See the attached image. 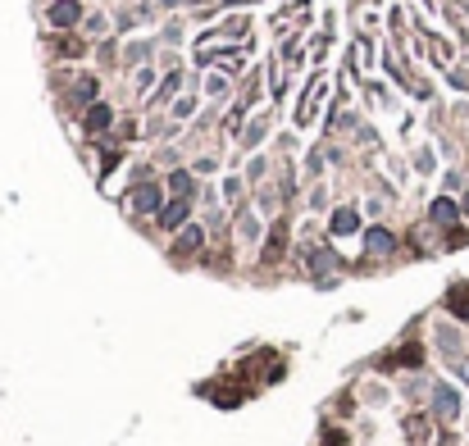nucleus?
I'll use <instances>...</instances> for the list:
<instances>
[{
	"mask_svg": "<svg viewBox=\"0 0 469 446\" xmlns=\"http://www.w3.org/2000/svg\"><path fill=\"white\" fill-rule=\"evenodd\" d=\"M433 405H437V414H442V419H456V410H460V401H456V392H451V387H437Z\"/></svg>",
	"mask_w": 469,
	"mask_h": 446,
	"instance_id": "nucleus-1",
	"label": "nucleus"
},
{
	"mask_svg": "<svg viewBox=\"0 0 469 446\" xmlns=\"http://www.w3.org/2000/svg\"><path fill=\"white\" fill-rule=\"evenodd\" d=\"M451 310H456L460 319H469V292H465V287H456V292H451Z\"/></svg>",
	"mask_w": 469,
	"mask_h": 446,
	"instance_id": "nucleus-2",
	"label": "nucleus"
},
{
	"mask_svg": "<svg viewBox=\"0 0 469 446\" xmlns=\"http://www.w3.org/2000/svg\"><path fill=\"white\" fill-rule=\"evenodd\" d=\"M433 219H437V223H451V219H456V205H451V201H437V205H433Z\"/></svg>",
	"mask_w": 469,
	"mask_h": 446,
	"instance_id": "nucleus-3",
	"label": "nucleus"
},
{
	"mask_svg": "<svg viewBox=\"0 0 469 446\" xmlns=\"http://www.w3.org/2000/svg\"><path fill=\"white\" fill-rule=\"evenodd\" d=\"M187 214V201H178V205H169V210H164V228H174V223H178V219H183Z\"/></svg>",
	"mask_w": 469,
	"mask_h": 446,
	"instance_id": "nucleus-4",
	"label": "nucleus"
},
{
	"mask_svg": "<svg viewBox=\"0 0 469 446\" xmlns=\"http://www.w3.org/2000/svg\"><path fill=\"white\" fill-rule=\"evenodd\" d=\"M132 196H137V205H142V210H151L155 201H160V196H155V187H137V192H132Z\"/></svg>",
	"mask_w": 469,
	"mask_h": 446,
	"instance_id": "nucleus-5",
	"label": "nucleus"
},
{
	"mask_svg": "<svg viewBox=\"0 0 469 446\" xmlns=\"http://www.w3.org/2000/svg\"><path fill=\"white\" fill-rule=\"evenodd\" d=\"M50 19H55V23H73V19H77V5H55Z\"/></svg>",
	"mask_w": 469,
	"mask_h": 446,
	"instance_id": "nucleus-6",
	"label": "nucleus"
},
{
	"mask_svg": "<svg viewBox=\"0 0 469 446\" xmlns=\"http://www.w3.org/2000/svg\"><path fill=\"white\" fill-rule=\"evenodd\" d=\"M333 228H338V232H351V228H356V214H351V210H342V214L333 219Z\"/></svg>",
	"mask_w": 469,
	"mask_h": 446,
	"instance_id": "nucleus-7",
	"label": "nucleus"
},
{
	"mask_svg": "<svg viewBox=\"0 0 469 446\" xmlns=\"http://www.w3.org/2000/svg\"><path fill=\"white\" fill-rule=\"evenodd\" d=\"M105 123H109V109L96 105V109H91V119H87V128H105Z\"/></svg>",
	"mask_w": 469,
	"mask_h": 446,
	"instance_id": "nucleus-8",
	"label": "nucleus"
},
{
	"mask_svg": "<svg viewBox=\"0 0 469 446\" xmlns=\"http://www.w3.org/2000/svg\"><path fill=\"white\" fill-rule=\"evenodd\" d=\"M369 250H392V237L387 232H369Z\"/></svg>",
	"mask_w": 469,
	"mask_h": 446,
	"instance_id": "nucleus-9",
	"label": "nucleus"
},
{
	"mask_svg": "<svg viewBox=\"0 0 469 446\" xmlns=\"http://www.w3.org/2000/svg\"><path fill=\"white\" fill-rule=\"evenodd\" d=\"M328 446H347V437H342V433H328Z\"/></svg>",
	"mask_w": 469,
	"mask_h": 446,
	"instance_id": "nucleus-10",
	"label": "nucleus"
},
{
	"mask_svg": "<svg viewBox=\"0 0 469 446\" xmlns=\"http://www.w3.org/2000/svg\"><path fill=\"white\" fill-rule=\"evenodd\" d=\"M465 210H469V196H465Z\"/></svg>",
	"mask_w": 469,
	"mask_h": 446,
	"instance_id": "nucleus-11",
	"label": "nucleus"
}]
</instances>
